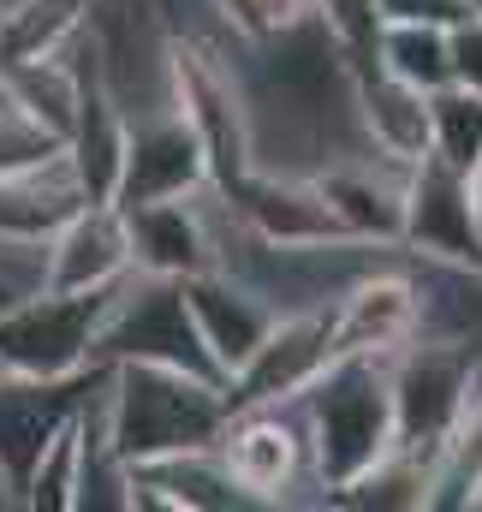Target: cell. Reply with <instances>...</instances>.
Masks as SVG:
<instances>
[{"label": "cell", "instance_id": "cell-5", "mask_svg": "<svg viewBox=\"0 0 482 512\" xmlns=\"http://www.w3.org/2000/svg\"><path fill=\"white\" fill-rule=\"evenodd\" d=\"M482 376V352L447 334H411L399 352H387V387H393V447L429 453L459 423L465 399Z\"/></svg>", "mask_w": 482, "mask_h": 512}, {"label": "cell", "instance_id": "cell-22", "mask_svg": "<svg viewBox=\"0 0 482 512\" xmlns=\"http://www.w3.org/2000/svg\"><path fill=\"white\" fill-rule=\"evenodd\" d=\"M471 6L465 0H381V24H459Z\"/></svg>", "mask_w": 482, "mask_h": 512}, {"label": "cell", "instance_id": "cell-20", "mask_svg": "<svg viewBox=\"0 0 482 512\" xmlns=\"http://www.w3.org/2000/svg\"><path fill=\"white\" fill-rule=\"evenodd\" d=\"M310 6L328 24V36L340 42L346 66L369 72L375 66V36H381V0H310Z\"/></svg>", "mask_w": 482, "mask_h": 512}, {"label": "cell", "instance_id": "cell-17", "mask_svg": "<svg viewBox=\"0 0 482 512\" xmlns=\"http://www.w3.org/2000/svg\"><path fill=\"white\" fill-rule=\"evenodd\" d=\"M78 203H84V191H78V173H72L66 149H60L54 161H42V167L0 173V233L48 239Z\"/></svg>", "mask_w": 482, "mask_h": 512}, {"label": "cell", "instance_id": "cell-19", "mask_svg": "<svg viewBox=\"0 0 482 512\" xmlns=\"http://www.w3.org/2000/svg\"><path fill=\"white\" fill-rule=\"evenodd\" d=\"M429 155H441L465 173L482 161V90L441 84L429 96Z\"/></svg>", "mask_w": 482, "mask_h": 512}, {"label": "cell", "instance_id": "cell-21", "mask_svg": "<svg viewBox=\"0 0 482 512\" xmlns=\"http://www.w3.org/2000/svg\"><path fill=\"white\" fill-rule=\"evenodd\" d=\"M447 72H453V84L482 90V18L477 12H465L459 24H447Z\"/></svg>", "mask_w": 482, "mask_h": 512}, {"label": "cell", "instance_id": "cell-9", "mask_svg": "<svg viewBox=\"0 0 482 512\" xmlns=\"http://www.w3.org/2000/svg\"><path fill=\"white\" fill-rule=\"evenodd\" d=\"M399 251L453 262V268H482V233L477 203H471V173L423 155L405 173V215H399Z\"/></svg>", "mask_w": 482, "mask_h": 512}, {"label": "cell", "instance_id": "cell-24", "mask_svg": "<svg viewBox=\"0 0 482 512\" xmlns=\"http://www.w3.org/2000/svg\"><path fill=\"white\" fill-rule=\"evenodd\" d=\"M465 507H477V512H482V465L471 471V483H465Z\"/></svg>", "mask_w": 482, "mask_h": 512}, {"label": "cell", "instance_id": "cell-10", "mask_svg": "<svg viewBox=\"0 0 482 512\" xmlns=\"http://www.w3.org/2000/svg\"><path fill=\"white\" fill-rule=\"evenodd\" d=\"M417 328H423V292H417L405 251L375 262L328 304V346L334 352H399Z\"/></svg>", "mask_w": 482, "mask_h": 512}, {"label": "cell", "instance_id": "cell-12", "mask_svg": "<svg viewBox=\"0 0 482 512\" xmlns=\"http://www.w3.org/2000/svg\"><path fill=\"white\" fill-rule=\"evenodd\" d=\"M179 286H185V304H191V322H197L203 346L215 352L221 376L233 382V370L268 340V328L280 322V310H274L250 280L227 274V268H203V274H191V280H179Z\"/></svg>", "mask_w": 482, "mask_h": 512}, {"label": "cell", "instance_id": "cell-16", "mask_svg": "<svg viewBox=\"0 0 482 512\" xmlns=\"http://www.w3.org/2000/svg\"><path fill=\"white\" fill-rule=\"evenodd\" d=\"M352 102H358V126L375 155L387 161H423L429 155V96L387 78V72H352Z\"/></svg>", "mask_w": 482, "mask_h": 512}, {"label": "cell", "instance_id": "cell-14", "mask_svg": "<svg viewBox=\"0 0 482 512\" xmlns=\"http://www.w3.org/2000/svg\"><path fill=\"white\" fill-rule=\"evenodd\" d=\"M328 358H334V346H328V310H286V316L268 328V340L233 370L227 399H233V405L286 399V393H298V387L310 382Z\"/></svg>", "mask_w": 482, "mask_h": 512}, {"label": "cell", "instance_id": "cell-1", "mask_svg": "<svg viewBox=\"0 0 482 512\" xmlns=\"http://www.w3.org/2000/svg\"><path fill=\"white\" fill-rule=\"evenodd\" d=\"M304 423H310V453L316 477L346 489L358 471H369L393 447V387H387V352H334L310 382L298 387Z\"/></svg>", "mask_w": 482, "mask_h": 512}, {"label": "cell", "instance_id": "cell-18", "mask_svg": "<svg viewBox=\"0 0 482 512\" xmlns=\"http://www.w3.org/2000/svg\"><path fill=\"white\" fill-rule=\"evenodd\" d=\"M375 72L435 96L441 84H453L447 72V30L441 24H381L375 36Z\"/></svg>", "mask_w": 482, "mask_h": 512}, {"label": "cell", "instance_id": "cell-4", "mask_svg": "<svg viewBox=\"0 0 482 512\" xmlns=\"http://www.w3.org/2000/svg\"><path fill=\"white\" fill-rule=\"evenodd\" d=\"M90 358L96 364H161V370H185L197 382L227 387L215 352L203 346V334L191 322L185 286L167 280V274H143V268L120 274V286L108 298V316L96 328Z\"/></svg>", "mask_w": 482, "mask_h": 512}, {"label": "cell", "instance_id": "cell-8", "mask_svg": "<svg viewBox=\"0 0 482 512\" xmlns=\"http://www.w3.org/2000/svg\"><path fill=\"white\" fill-rule=\"evenodd\" d=\"M203 185H209V149H203V131L191 126V114L179 108V96L125 120L114 209L161 203V197H191Z\"/></svg>", "mask_w": 482, "mask_h": 512}, {"label": "cell", "instance_id": "cell-23", "mask_svg": "<svg viewBox=\"0 0 482 512\" xmlns=\"http://www.w3.org/2000/svg\"><path fill=\"white\" fill-rule=\"evenodd\" d=\"M209 6H215L239 36H256V0H209Z\"/></svg>", "mask_w": 482, "mask_h": 512}, {"label": "cell", "instance_id": "cell-2", "mask_svg": "<svg viewBox=\"0 0 482 512\" xmlns=\"http://www.w3.org/2000/svg\"><path fill=\"white\" fill-rule=\"evenodd\" d=\"M227 411H233V399L221 382H197V376L161 370V364H108L102 423H108V447L125 465L215 447Z\"/></svg>", "mask_w": 482, "mask_h": 512}, {"label": "cell", "instance_id": "cell-26", "mask_svg": "<svg viewBox=\"0 0 482 512\" xmlns=\"http://www.w3.org/2000/svg\"><path fill=\"white\" fill-rule=\"evenodd\" d=\"M0 507H12V501H6V489H0Z\"/></svg>", "mask_w": 482, "mask_h": 512}, {"label": "cell", "instance_id": "cell-15", "mask_svg": "<svg viewBox=\"0 0 482 512\" xmlns=\"http://www.w3.org/2000/svg\"><path fill=\"white\" fill-rule=\"evenodd\" d=\"M131 274V239L114 203H78L48 233V286L54 292H90Z\"/></svg>", "mask_w": 482, "mask_h": 512}, {"label": "cell", "instance_id": "cell-13", "mask_svg": "<svg viewBox=\"0 0 482 512\" xmlns=\"http://www.w3.org/2000/svg\"><path fill=\"white\" fill-rule=\"evenodd\" d=\"M203 191H209V185H203ZM203 191L120 209L125 215V239H131V268H143V274H167V280H191V274L215 268V239H209Z\"/></svg>", "mask_w": 482, "mask_h": 512}, {"label": "cell", "instance_id": "cell-6", "mask_svg": "<svg viewBox=\"0 0 482 512\" xmlns=\"http://www.w3.org/2000/svg\"><path fill=\"white\" fill-rule=\"evenodd\" d=\"M114 286H90V292H54V286H42L30 298L0 304V370H18V376H72V370L96 364L90 346H96V328L108 316Z\"/></svg>", "mask_w": 482, "mask_h": 512}, {"label": "cell", "instance_id": "cell-11", "mask_svg": "<svg viewBox=\"0 0 482 512\" xmlns=\"http://www.w3.org/2000/svg\"><path fill=\"white\" fill-rule=\"evenodd\" d=\"M405 173L411 161H387V155H352L334 161L316 179V191L328 197L334 221L346 239H369V245H399V215H405Z\"/></svg>", "mask_w": 482, "mask_h": 512}, {"label": "cell", "instance_id": "cell-25", "mask_svg": "<svg viewBox=\"0 0 482 512\" xmlns=\"http://www.w3.org/2000/svg\"><path fill=\"white\" fill-rule=\"evenodd\" d=\"M471 203H477V233H482V161L471 167Z\"/></svg>", "mask_w": 482, "mask_h": 512}, {"label": "cell", "instance_id": "cell-7", "mask_svg": "<svg viewBox=\"0 0 482 512\" xmlns=\"http://www.w3.org/2000/svg\"><path fill=\"white\" fill-rule=\"evenodd\" d=\"M108 364H84L72 376H18L0 370V489L18 507L30 465L42 459V447L84 411V399L102 387Z\"/></svg>", "mask_w": 482, "mask_h": 512}, {"label": "cell", "instance_id": "cell-3", "mask_svg": "<svg viewBox=\"0 0 482 512\" xmlns=\"http://www.w3.org/2000/svg\"><path fill=\"white\" fill-rule=\"evenodd\" d=\"M215 459L250 507H328V483L316 477L298 393L233 405L215 435Z\"/></svg>", "mask_w": 482, "mask_h": 512}]
</instances>
